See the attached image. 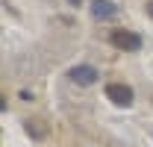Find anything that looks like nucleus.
Here are the masks:
<instances>
[{
	"label": "nucleus",
	"mask_w": 153,
	"mask_h": 147,
	"mask_svg": "<svg viewBox=\"0 0 153 147\" xmlns=\"http://www.w3.org/2000/svg\"><path fill=\"white\" fill-rule=\"evenodd\" d=\"M68 76L74 79L76 85H94L97 79H100V74H97V68H91V65H74Z\"/></svg>",
	"instance_id": "3"
},
{
	"label": "nucleus",
	"mask_w": 153,
	"mask_h": 147,
	"mask_svg": "<svg viewBox=\"0 0 153 147\" xmlns=\"http://www.w3.org/2000/svg\"><path fill=\"white\" fill-rule=\"evenodd\" d=\"M144 9H147V15L153 18V0H147V3H144Z\"/></svg>",
	"instance_id": "6"
},
{
	"label": "nucleus",
	"mask_w": 153,
	"mask_h": 147,
	"mask_svg": "<svg viewBox=\"0 0 153 147\" xmlns=\"http://www.w3.org/2000/svg\"><path fill=\"white\" fill-rule=\"evenodd\" d=\"M24 129H27L33 138H44V135H47V124H44V121H38V118L27 121V124H24Z\"/></svg>",
	"instance_id": "5"
},
{
	"label": "nucleus",
	"mask_w": 153,
	"mask_h": 147,
	"mask_svg": "<svg viewBox=\"0 0 153 147\" xmlns=\"http://www.w3.org/2000/svg\"><path fill=\"white\" fill-rule=\"evenodd\" d=\"M115 12H118V6H115V3H109V0H94V3H91V15H94L97 21L115 18Z\"/></svg>",
	"instance_id": "4"
},
{
	"label": "nucleus",
	"mask_w": 153,
	"mask_h": 147,
	"mask_svg": "<svg viewBox=\"0 0 153 147\" xmlns=\"http://www.w3.org/2000/svg\"><path fill=\"white\" fill-rule=\"evenodd\" d=\"M106 97L112 100L115 106H133V97H135V91H133V85H127V82H109L106 85Z\"/></svg>",
	"instance_id": "2"
},
{
	"label": "nucleus",
	"mask_w": 153,
	"mask_h": 147,
	"mask_svg": "<svg viewBox=\"0 0 153 147\" xmlns=\"http://www.w3.org/2000/svg\"><path fill=\"white\" fill-rule=\"evenodd\" d=\"M71 3H74V6H79V0H71Z\"/></svg>",
	"instance_id": "7"
},
{
	"label": "nucleus",
	"mask_w": 153,
	"mask_h": 147,
	"mask_svg": "<svg viewBox=\"0 0 153 147\" xmlns=\"http://www.w3.org/2000/svg\"><path fill=\"white\" fill-rule=\"evenodd\" d=\"M109 41H112L118 50H127V53H135V50H141V36H135L133 30H112L109 33Z\"/></svg>",
	"instance_id": "1"
}]
</instances>
